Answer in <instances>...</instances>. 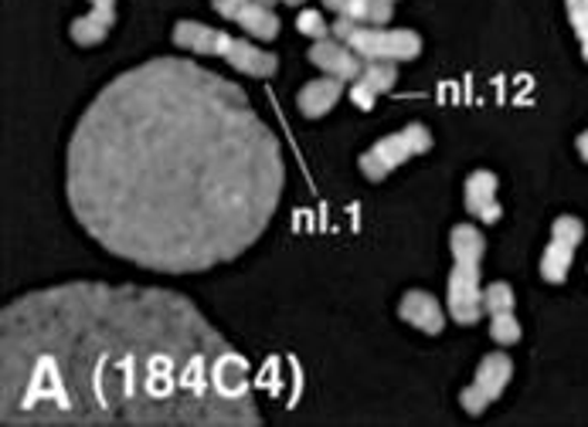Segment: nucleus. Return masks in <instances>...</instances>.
<instances>
[{
    "instance_id": "nucleus-1",
    "label": "nucleus",
    "mask_w": 588,
    "mask_h": 427,
    "mask_svg": "<svg viewBox=\"0 0 588 427\" xmlns=\"http://www.w3.org/2000/svg\"><path fill=\"white\" fill-rule=\"evenodd\" d=\"M286 190L280 136L242 86L190 58L109 79L65 150V197L109 255L194 275L245 255Z\"/></svg>"
},
{
    "instance_id": "nucleus-2",
    "label": "nucleus",
    "mask_w": 588,
    "mask_h": 427,
    "mask_svg": "<svg viewBox=\"0 0 588 427\" xmlns=\"http://www.w3.org/2000/svg\"><path fill=\"white\" fill-rule=\"evenodd\" d=\"M4 424H263L245 356L187 296L61 281L0 312Z\"/></svg>"
},
{
    "instance_id": "nucleus-3",
    "label": "nucleus",
    "mask_w": 588,
    "mask_h": 427,
    "mask_svg": "<svg viewBox=\"0 0 588 427\" xmlns=\"http://www.w3.org/2000/svg\"><path fill=\"white\" fill-rule=\"evenodd\" d=\"M432 150V132L429 126L422 122H409L405 129L391 132V136H381L367 153H361L357 167L367 180H384L395 167H402L405 160L419 157V153H429Z\"/></svg>"
},
{
    "instance_id": "nucleus-4",
    "label": "nucleus",
    "mask_w": 588,
    "mask_h": 427,
    "mask_svg": "<svg viewBox=\"0 0 588 427\" xmlns=\"http://www.w3.org/2000/svg\"><path fill=\"white\" fill-rule=\"evenodd\" d=\"M347 44L364 58V61H412L422 54V34H415L412 28H371L361 24Z\"/></svg>"
},
{
    "instance_id": "nucleus-5",
    "label": "nucleus",
    "mask_w": 588,
    "mask_h": 427,
    "mask_svg": "<svg viewBox=\"0 0 588 427\" xmlns=\"http://www.w3.org/2000/svg\"><path fill=\"white\" fill-rule=\"evenodd\" d=\"M483 285L480 261H455L449 271V316L460 326H473L483 319Z\"/></svg>"
},
{
    "instance_id": "nucleus-6",
    "label": "nucleus",
    "mask_w": 588,
    "mask_h": 427,
    "mask_svg": "<svg viewBox=\"0 0 588 427\" xmlns=\"http://www.w3.org/2000/svg\"><path fill=\"white\" fill-rule=\"evenodd\" d=\"M513 377V364L507 352H487L480 367H477V380L460 394V404L467 414H483L510 384Z\"/></svg>"
},
{
    "instance_id": "nucleus-7",
    "label": "nucleus",
    "mask_w": 588,
    "mask_h": 427,
    "mask_svg": "<svg viewBox=\"0 0 588 427\" xmlns=\"http://www.w3.org/2000/svg\"><path fill=\"white\" fill-rule=\"evenodd\" d=\"M306 58L323 71V76H334V79H344V82H354L364 71V58L347 41H337L334 34L313 41Z\"/></svg>"
},
{
    "instance_id": "nucleus-8",
    "label": "nucleus",
    "mask_w": 588,
    "mask_h": 427,
    "mask_svg": "<svg viewBox=\"0 0 588 427\" xmlns=\"http://www.w3.org/2000/svg\"><path fill=\"white\" fill-rule=\"evenodd\" d=\"M497 190H500V180L497 173L490 170H473L467 177V190H463V200H467V210L473 214L477 221L483 225H497L503 218V207L497 200Z\"/></svg>"
},
{
    "instance_id": "nucleus-9",
    "label": "nucleus",
    "mask_w": 588,
    "mask_h": 427,
    "mask_svg": "<svg viewBox=\"0 0 588 427\" xmlns=\"http://www.w3.org/2000/svg\"><path fill=\"white\" fill-rule=\"evenodd\" d=\"M235 71H242V76H255V79H270L276 76V68H280V58L266 48H258L245 38H232L228 51L222 54Z\"/></svg>"
},
{
    "instance_id": "nucleus-10",
    "label": "nucleus",
    "mask_w": 588,
    "mask_h": 427,
    "mask_svg": "<svg viewBox=\"0 0 588 427\" xmlns=\"http://www.w3.org/2000/svg\"><path fill=\"white\" fill-rule=\"evenodd\" d=\"M174 44L187 48L194 54H225L232 44V34H225L222 28L202 24V21H177L174 24Z\"/></svg>"
},
{
    "instance_id": "nucleus-11",
    "label": "nucleus",
    "mask_w": 588,
    "mask_h": 427,
    "mask_svg": "<svg viewBox=\"0 0 588 427\" xmlns=\"http://www.w3.org/2000/svg\"><path fill=\"white\" fill-rule=\"evenodd\" d=\"M399 316H402L409 326H415V329H422V332H429V336H439V332L445 329V312H442L439 299L429 296V292H422V289H412V292L402 296Z\"/></svg>"
},
{
    "instance_id": "nucleus-12",
    "label": "nucleus",
    "mask_w": 588,
    "mask_h": 427,
    "mask_svg": "<svg viewBox=\"0 0 588 427\" xmlns=\"http://www.w3.org/2000/svg\"><path fill=\"white\" fill-rule=\"evenodd\" d=\"M89 4H92V11L76 18L72 28H69L72 41L82 44V48H92V44L106 41V34L116 24V0H89Z\"/></svg>"
},
{
    "instance_id": "nucleus-13",
    "label": "nucleus",
    "mask_w": 588,
    "mask_h": 427,
    "mask_svg": "<svg viewBox=\"0 0 588 427\" xmlns=\"http://www.w3.org/2000/svg\"><path fill=\"white\" fill-rule=\"evenodd\" d=\"M341 92H344V79H334V76L313 79V82H306V86L300 89V96H296L300 112L310 116V119H320V116H326V112L337 106Z\"/></svg>"
},
{
    "instance_id": "nucleus-14",
    "label": "nucleus",
    "mask_w": 588,
    "mask_h": 427,
    "mask_svg": "<svg viewBox=\"0 0 588 427\" xmlns=\"http://www.w3.org/2000/svg\"><path fill=\"white\" fill-rule=\"evenodd\" d=\"M575 241H565V238H555L551 235V245L545 248L541 255V278L551 281V285H561L571 271V258H575Z\"/></svg>"
},
{
    "instance_id": "nucleus-15",
    "label": "nucleus",
    "mask_w": 588,
    "mask_h": 427,
    "mask_svg": "<svg viewBox=\"0 0 588 427\" xmlns=\"http://www.w3.org/2000/svg\"><path fill=\"white\" fill-rule=\"evenodd\" d=\"M235 24H242V31L252 34V38H258V41H273V38L280 34V18H276V11L266 8V4H258V0H252V4L238 14Z\"/></svg>"
},
{
    "instance_id": "nucleus-16",
    "label": "nucleus",
    "mask_w": 588,
    "mask_h": 427,
    "mask_svg": "<svg viewBox=\"0 0 588 427\" xmlns=\"http://www.w3.org/2000/svg\"><path fill=\"white\" fill-rule=\"evenodd\" d=\"M449 251H452V261H483L487 238L477 231V225H455L449 231Z\"/></svg>"
},
{
    "instance_id": "nucleus-17",
    "label": "nucleus",
    "mask_w": 588,
    "mask_h": 427,
    "mask_svg": "<svg viewBox=\"0 0 588 427\" xmlns=\"http://www.w3.org/2000/svg\"><path fill=\"white\" fill-rule=\"evenodd\" d=\"M341 14L354 18L357 24L384 28L391 21V14H395V0H347Z\"/></svg>"
},
{
    "instance_id": "nucleus-18",
    "label": "nucleus",
    "mask_w": 588,
    "mask_h": 427,
    "mask_svg": "<svg viewBox=\"0 0 588 427\" xmlns=\"http://www.w3.org/2000/svg\"><path fill=\"white\" fill-rule=\"evenodd\" d=\"M395 79H399L395 61H364V71H361L354 82H361L367 92L381 96V92H388L391 86H395Z\"/></svg>"
},
{
    "instance_id": "nucleus-19",
    "label": "nucleus",
    "mask_w": 588,
    "mask_h": 427,
    "mask_svg": "<svg viewBox=\"0 0 588 427\" xmlns=\"http://www.w3.org/2000/svg\"><path fill=\"white\" fill-rule=\"evenodd\" d=\"M513 289L507 281H493V285H487L483 289V309L490 312V316H497V312H513Z\"/></svg>"
},
{
    "instance_id": "nucleus-20",
    "label": "nucleus",
    "mask_w": 588,
    "mask_h": 427,
    "mask_svg": "<svg viewBox=\"0 0 588 427\" xmlns=\"http://www.w3.org/2000/svg\"><path fill=\"white\" fill-rule=\"evenodd\" d=\"M565 11H568V21L578 34L581 58L588 61V0H565Z\"/></svg>"
},
{
    "instance_id": "nucleus-21",
    "label": "nucleus",
    "mask_w": 588,
    "mask_h": 427,
    "mask_svg": "<svg viewBox=\"0 0 588 427\" xmlns=\"http://www.w3.org/2000/svg\"><path fill=\"white\" fill-rule=\"evenodd\" d=\"M490 336L497 346H513L520 342V322L513 319V312H497L490 316Z\"/></svg>"
},
{
    "instance_id": "nucleus-22",
    "label": "nucleus",
    "mask_w": 588,
    "mask_h": 427,
    "mask_svg": "<svg viewBox=\"0 0 588 427\" xmlns=\"http://www.w3.org/2000/svg\"><path fill=\"white\" fill-rule=\"evenodd\" d=\"M296 28H300V34H306V38H313V41H320V38H331V24H326V21H323V14H320V11H313V8L300 11Z\"/></svg>"
},
{
    "instance_id": "nucleus-23",
    "label": "nucleus",
    "mask_w": 588,
    "mask_h": 427,
    "mask_svg": "<svg viewBox=\"0 0 588 427\" xmlns=\"http://www.w3.org/2000/svg\"><path fill=\"white\" fill-rule=\"evenodd\" d=\"M248 4H252V0H212V8H215L222 18H228V21H238V14H242Z\"/></svg>"
},
{
    "instance_id": "nucleus-24",
    "label": "nucleus",
    "mask_w": 588,
    "mask_h": 427,
    "mask_svg": "<svg viewBox=\"0 0 588 427\" xmlns=\"http://www.w3.org/2000/svg\"><path fill=\"white\" fill-rule=\"evenodd\" d=\"M357 28H361V24H357L354 18H347V14H337V21L331 24V34H334L337 41H347V38H351Z\"/></svg>"
},
{
    "instance_id": "nucleus-25",
    "label": "nucleus",
    "mask_w": 588,
    "mask_h": 427,
    "mask_svg": "<svg viewBox=\"0 0 588 427\" xmlns=\"http://www.w3.org/2000/svg\"><path fill=\"white\" fill-rule=\"evenodd\" d=\"M374 99H378V96H374V92H367L361 82H354V86H351V102H354L357 109H371V106H374Z\"/></svg>"
},
{
    "instance_id": "nucleus-26",
    "label": "nucleus",
    "mask_w": 588,
    "mask_h": 427,
    "mask_svg": "<svg viewBox=\"0 0 588 427\" xmlns=\"http://www.w3.org/2000/svg\"><path fill=\"white\" fill-rule=\"evenodd\" d=\"M575 147H578V157H581V160L588 163V129H585V132H581V136L575 139Z\"/></svg>"
},
{
    "instance_id": "nucleus-27",
    "label": "nucleus",
    "mask_w": 588,
    "mask_h": 427,
    "mask_svg": "<svg viewBox=\"0 0 588 427\" xmlns=\"http://www.w3.org/2000/svg\"><path fill=\"white\" fill-rule=\"evenodd\" d=\"M344 4H347V0H323V8H331V11H344Z\"/></svg>"
},
{
    "instance_id": "nucleus-28",
    "label": "nucleus",
    "mask_w": 588,
    "mask_h": 427,
    "mask_svg": "<svg viewBox=\"0 0 588 427\" xmlns=\"http://www.w3.org/2000/svg\"><path fill=\"white\" fill-rule=\"evenodd\" d=\"M258 4H266V8H273V4H280V0H258Z\"/></svg>"
},
{
    "instance_id": "nucleus-29",
    "label": "nucleus",
    "mask_w": 588,
    "mask_h": 427,
    "mask_svg": "<svg viewBox=\"0 0 588 427\" xmlns=\"http://www.w3.org/2000/svg\"><path fill=\"white\" fill-rule=\"evenodd\" d=\"M283 4H290V8H296V4H303V0H283Z\"/></svg>"
}]
</instances>
